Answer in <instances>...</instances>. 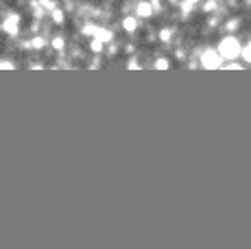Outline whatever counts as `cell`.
<instances>
[{
    "instance_id": "cell-7",
    "label": "cell",
    "mask_w": 251,
    "mask_h": 249,
    "mask_svg": "<svg viewBox=\"0 0 251 249\" xmlns=\"http://www.w3.org/2000/svg\"><path fill=\"white\" fill-rule=\"evenodd\" d=\"M50 18H52V22H55V25H61V22L66 20V16H64V11H61V9H52L50 11Z\"/></svg>"
},
{
    "instance_id": "cell-1",
    "label": "cell",
    "mask_w": 251,
    "mask_h": 249,
    "mask_svg": "<svg viewBox=\"0 0 251 249\" xmlns=\"http://www.w3.org/2000/svg\"><path fill=\"white\" fill-rule=\"evenodd\" d=\"M216 52L221 55V59H223V61L238 59V57H240V42L236 40L234 35L223 37V40L219 42V46H216Z\"/></svg>"
},
{
    "instance_id": "cell-4",
    "label": "cell",
    "mask_w": 251,
    "mask_h": 249,
    "mask_svg": "<svg viewBox=\"0 0 251 249\" xmlns=\"http://www.w3.org/2000/svg\"><path fill=\"white\" fill-rule=\"evenodd\" d=\"M153 7L149 0H138L136 2V18H153Z\"/></svg>"
},
{
    "instance_id": "cell-10",
    "label": "cell",
    "mask_w": 251,
    "mask_h": 249,
    "mask_svg": "<svg viewBox=\"0 0 251 249\" xmlns=\"http://www.w3.org/2000/svg\"><path fill=\"white\" fill-rule=\"evenodd\" d=\"M240 55H243L245 64H249V61H251V49H249V44H245L243 49H240Z\"/></svg>"
},
{
    "instance_id": "cell-15",
    "label": "cell",
    "mask_w": 251,
    "mask_h": 249,
    "mask_svg": "<svg viewBox=\"0 0 251 249\" xmlns=\"http://www.w3.org/2000/svg\"><path fill=\"white\" fill-rule=\"evenodd\" d=\"M0 68H13L11 61H0Z\"/></svg>"
},
{
    "instance_id": "cell-12",
    "label": "cell",
    "mask_w": 251,
    "mask_h": 249,
    "mask_svg": "<svg viewBox=\"0 0 251 249\" xmlns=\"http://www.w3.org/2000/svg\"><path fill=\"white\" fill-rule=\"evenodd\" d=\"M216 7H219V4H216V0H205V2H203V11H207V13L214 11Z\"/></svg>"
},
{
    "instance_id": "cell-13",
    "label": "cell",
    "mask_w": 251,
    "mask_h": 249,
    "mask_svg": "<svg viewBox=\"0 0 251 249\" xmlns=\"http://www.w3.org/2000/svg\"><path fill=\"white\" fill-rule=\"evenodd\" d=\"M46 42H44V37H35V40L31 42V49H42Z\"/></svg>"
},
{
    "instance_id": "cell-11",
    "label": "cell",
    "mask_w": 251,
    "mask_h": 249,
    "mask_svg": "<svg viewBox=\"0 0 251 249\" xmlns=\"http://www.w3.org/2000/svg\"><path fill=\"white\" fill-rule=\"evenodd\" d=\"M64 46H66V40H64V37H55V40H52V49H55V50H61Z\"/></svg>"
},
{
    "instance_id": "cell-8",
    "label": "cell",
    "mask_w": 251,
    "mask_h": 249,
    "mask_svg": "<svg viewBox=\"0 0 251 249\" xmlns=\"http://www.w3.org/2000/svg\"><path fill=\"white\" fill-rule=\"evenodd\" d=\"M153 68H157V70H166V68H171V59H166V57H160V59H155Z\"/></svg>"
},
{
    "instance_id": "cell-2",
    "label": "cell",
    "mask_w": 251,
    "mask_h": 249,
    "mask_svg": "<svg viewBox=\"0 0 251 249\" xmlns=\"http://www.w3.org/2000/svg\"><path fill=\"white\" fill-rule=\"evenodd\" d=\"M221 64H223V59H221V55L214 49H207V50L201 52V66H203V68L216 70Z\"/></svg>"
},
{
    "instance_id": "cell-5",
    "label": "cell",
    "mask_w": 251,
    "mask_h": 249,
    "mask_svg": "<svg viewBox=\"0 0 251 249\" xmlns=\"http://www.w3.org/2000/svg\"><path fill=\"white\" fill-rule=\"evenodd\" d=\"M123 28H125L127 33H136L138 28H140V18H136V16L123 18Z\"/></svg>"
},
{
    "instance_id": "cell-3",
    "label": "cell",
    "mask_w": 251,
    "mask_h": 249,
    "mask_svg": "<svg viewBox=\"0 0 251 249\" xmlns=\"http://www.w3.org/2000/svg\"><path fill=\"white\" fill-rule=\"evenodd\" d=\"M2 31L9 33V35H18V31H20V16H18V13H11V16L4 18Z\"/></svg>"
},
{
    "instance_id": "cell-14",
    "label": "cell",
    "mask_w": 251,
    "mask_h": 249,
    "mask_svg": "<svg viewBox=\"0 0 251 249\" xmlns=\"http://www.w3.org/2000/svg\"><path fill=\"white\" fill-rule=\"evenodd\" d=\"M40 4H42V7H44V9H50V11L57 7V4H55V0H40Z\"/></svg>"
},
{
    "instance_id": "cell-6",
    "label": "cell",
    "mask_w": 251,
    "mask_h": 249,
    "mask_svg": "<svg viewBox=\"0 0 251 249\" xmlns=\"http://www.w3.org/2000/svg\"><path fill=\"white\" fill-rule=\"evenodd\" d=\"M173 35H175V28H171V26H164L160 31V40L162 42H171Z\"/></svg>"
},
{
    "instance_id": "cell-9",
    "label": "cell",
    "mask_w": 251,
    "mask_h": 249,
    "mask_svg": "<svg viewBox=\"0 0 251 249\" xmlns=\"http://www.w3.org/2000/svg\"><path fill=\"white\" fill-rule=\"evenodd\" d=\"M90 50L94 52V55H100V52L105 50V44H103V42H99V40H92V44H90Z\"/></svg>"
},
{
    "instance_id": "cell-16",
    "label": "cell",
    "mask_w": 251,
    "mask_h": 249,
    "mask_svg": "<svg viewBox=\"0 0 251 249\" xmlns=\"http://www.w3.org/2000/svg\"><path fill=\"white\" fill-rule=\"evenodd\" d=\"M227 70H240L238 64H227Z\"/></svg>"
},
{
    "instance_id": "cell-17",
    "label": "cell",
    "mask_w": 251,
    "mask_h": 249,
    "mask_svg": "<svg viewBox=\"0 0 251 249\" xmlns=\"http://www.w3.org/2000/svg\"><path fill=\"white\" fill-rule=\"evenodd\" d=\"M127 66H129V68H138V61H136V59H131Z\"/></svg>"
}]
</instances>
